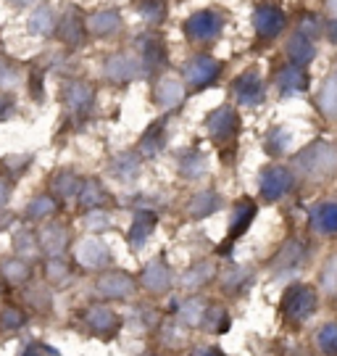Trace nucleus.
Returning <instances> with one entry per match:
<instances>
[{
    "instance_id": "a878e982",
    "label": "nucleus",
    "mask_w": 337,
    "mask_h": 356,
    "mask_svg": "<svg viewBox=\"0 0 337 356\" xmlns=\"http://www.w3.org/2000/svg\"><path fill=\"white\" fill-rule=\"evenodd\" d=\"M179 322L182 325H190V327H195V325H200L203 322V314H206V304L200 301V298H190V301H185V304L179 306Z\"/></svg>"
},
{
    "instance_id": "58836bf2",
    "label": "nucleus",
    "mask_w": 337,
    "mask_h": 356,
    "mask_svg": "<svg viewBox=\"0 0 337 356\" xmlns=\"http://www.w3.org/2000/svg\"><path fill=\"white\" fill-rule=\"evenodd\" d=\"M322 111L327 116H337V79H327V85L322 88Z\"/></svg>"
},
{
    "instance_id": "20e7f679",
    "label": "nucleus",
    "mask_w": 337,
    "mask_h": 356,
    "mask_svg": "<svg viewBox=\"0 0 337 356\" xmlns=\"http://www.w3.org/2000/svg\"><path fill=\"white\" fill-rule=\"evenodd\" d=\"M76 261L88 269H100L111 261V251L98 238H85L76 243Z\"/></svg>"
},
{
    "instance_id": "5701e85b",
    "label": "nucleus",
    "mask_w": 337,
    "mask_h": 356,
    "mask_svg": "<svg viewBox=\"0 0 337 356\" xmlns=\"http://www.w3.org/2000/svg\"><path fill=\"white\" fill-rule=\"evenodd\" d=\"M313 227L322 232H337V204L327 201L313 211Z\"/></svg>"
},
{
    "instance_id": "4c0bfd02",
    "label": "nucleus",
    "mask_w": 337,
    "mask_h": 356,
    "mask_svg": "<svg viewBox=\"0 0 337 356\" xmlns=\"http://www.w3.org/2000/svg\"><path fill=\"white\" fill-rule=\"evenodd\" d=\"M213 267L208 264V261H200V264H195L192 269H188V275L182 277V285H188V288H198V285H203V282L211 277Z\"/></svg>"
},
{
    "instance_id": "c756f323",
    "label": "nucleus",
    "mask_w": 337,
    "mask_h": 356,
    "mask_svg": "<svg viewBox=\"0 0 337 356\" xmlns=\"http://www.w3.org/2000/svg\"><path fill=\"white\" fill-rule=\"evenodd\" d=\"M61 38L66 40L69 45H79V42L85 40V24H82V19H76V16H63Z\"/></svg>"
},
{
    "instance_id": "8fccbe9b",
    "label": "nucleus",
    "mask_w": 337,
    "mask_h": 356,
    "mask_svg": "<svg viewBox=\"0 0 337 356\" xmlns=\"http://www.w3.org/2000/svg\"><path fill=\"white\" fill-rule=\"evenodd\" d=\"M13 6H29V3H32V0H11Z\"/></svg>"
},
{
    "instance_id": "4be33fe9",
    "label": "nucleus",
    "mask_w": 337,
    "mask_h": 356,
    "mask_svg": "<svg viewBox=\"0 0 337 356\" xmlns=\"http://www.w3.org/2000/svg\"><path fill=\"white\" fill-rule=\"evenodd\" d=\"M119 24H122V19H119L116 11H98L88 19V29L92 35H100V38L103 35H113L119 29Z\"/></svg>"
},
{
    "instance_id": "7ed1b4c3",
    "label": "nucleus",
    "mask_w": 337,
    "mask_h": 356,
    "mask_svg": "<svg viewBox=\"0 0 337 356\" xmlns=\"http://www.w3.org/2000/svg\"><path fill=\"white\" fill-rule=\"evenodd\" d=\"M185 32H188L190 40L206 42V40H213L222 32V19H219V13H213V11H198L188 19Z\"/></svg>"
},
{
    "instance_id": "b1692460",
    "label": "nucleus",
    "mask_w": 337,
    "mask_h": 356,
    "mask_svg": "<svg viewBox=\"0 0 337 356\" xmlns=\"http://www.w3.org/2000/svg\"><path fill=\"white\" fill-rule=\"evenodd\" d=\"M142 58L148 69H156L166 61V48H163L161 38H142Z\"/></svg>"
},
{
    "instance_id": "39448f33",
    "label": "nucleus",
    "mask_w": 337,
    "mask_h": 356,
    "mask_svg": "<svg viewBox=\"0 0 337 356\" xmlns=\"http://www.w3.org/2000/svg\"><path fill=\"white\" fill-rule=\"evenodd\" d=\"M219 72H222V66H219L216 58H211V56H195L188 64V69H185V76H188V82L192 88H206V85H211L213 79L219 76Z\"/></svg>"
},
{
    "instance_id": "423d86ee",
    "label": "nucleus",
    "mask_w": 337,
    "mask_h": 356,
    "mask_svg": "<svg viewBox=\"0 0 337 356\" xmlns=\"http://www.w3.org/2000/svg\"><path fill=\"white\" fill-rule=\"evenodd\" d=\"M206 127H208V135H211L216 143H227L238 132V114H235L229 106H222V108H216V111L208 116Z\"/></svg>"
},
{
    "instance_id": "9d476101",
    "label": "nucleus",
    "mask_w": 337,
    "mask_h": 356,
    "mask_svg": "<svg viewBox=\"0 0 337 356\" xmlns=\"http://www.w3.org/2000/svg\"><path fill=\"white\" fill-rule=\"evenodd\" d=\"M85 319H88L90 330L103 335V338H108L113 332L119 330V317H116V312H111L108 306H90L88 312H85Z\"/></svg>"
},
{
    "instance_id": "4468645a",
    "label": "nucleus",
    "mask_w": 337,
    "mask_h": 356,
    "mask_svg": "<svg viewBox=\"0 0 337 356\" xmlns=\"http://www.w3.org/2000/svg\"><path fill=\"white\" fill-rule=\"evenodd\" d=\"M40 241V248H42V254H48L50 259H61L63 256V248H66V229H63V225H45V227L40 229L38 235Z\"/></svg>"
},
{
    "instance_id": "473e14b6",
    "label": "nucleus",
    "mask_w": 337,
    "mask_h": 356,
    "mask_svg": "<svg viewBox=\"0 0 337 356\" xmlns=\"http://www.w3.org/2000/svg\"><path fill=\"white\" fill-rule=\"evenodd\" d=\"M16 251H19V259L24 256V259H35L40 254V241L29 232V229H22V232H16Z\"/></svg>"
},
{
    "instance_id": "3c124183",
    "label": "nucleus",
    "mask_w": 337,
    "mask_h": 356,
    "mask_svg": "<svg viewBox=\"0 0 337 356\" xmlns=\"http://www.w3.org/2000/svg\"><path fill=\"white\" fill-rule=\"evenodd\" d=\"M145 356H156V354H145Z\"/></svg>"
},
{
    "instance_id": "0eeeda50",
    "label": "nucleus",
    "mask_w": 337,
    "mask_h": 356,
    "mask_svg": "<svg viewBox=\"0 0 337 356\" xmlns=\"http://www.w3.org/2000/svg\"><path fill=\"white\" fill-rule=\"evenodd\" d=\"M103 72H106V76L111 79V82H132V79H138L140 76V64L135 56H126V53H116V56H111L108 61H106V66H103Z\"/></svg>"
},
{
    "instance_id": "ea45409f",
    "label": "nucleus",
    "mask_w": 337,
    "mask_h": 356,
    "mask_svg": "<svg viewBox=\"0 0 337 356\" xmlns=\"http://www.w3.org/2000/svg\"><path fill=\"white\" fill-rule=\"evenodd\" d=\"M140 13H142L148 22L158 24V22H163V16H166V3H163V0H142V3H140Z\"/></svg>"
},
{
    "instance_id": "49530a36",
    "label": "nucleus",
    "mask_w": 337,
    "mask_h": 356,
    "mask_svg": "<svg viewBox=\"0 0 337 356\" xmlns=\"http://www.w3.org/2000/svg\"><path fill=\"white\" fill-rule=\"evenodd\" d=\"M8 195H11V185H8V179L6 177H0V206H6Z\"/></svg>"
},
{
    "instance_id": "79ce46f5",
    "label": "nucleus",
    "mask_w": 337,
    "mask_h": 356,
    "mask_svg": "<svg viewBox=\"0 0 337 356\" xmlns=\"http://www.w3.org/2000/svg\"><path fill=\"white\" fill-rule=\"evenodd\" d=\"M48 277L53 282H61L69 277V267H66V261L63 259H50L48 261Z\"/></svg>"
},
{
    "instance_id": "6e6552de",
    "label": "nucleus",
    "mask_w": 337,
    "mask_h": 356,
    "mask_svg": "<svg viewBox=\"0 0 337 356\" xmlns=\"http://www.w3.org/2000/svg\"><path fill=\"white\" fill-rule=\"evenodd\" d=\"M253 26L261 38H277L285 26V13L274 8V6H258L256 13H253Z\"/></svg>"
},
{
    "instance_id": "6ab92c4d",
    "label": "nucleus",
    "mask_w": 337,
    "mask_h": 356,
    "mask_svg": "<svg viewBox=\"0 0 337 356\" xmlns=\"http://www.w3.org/2000/svg\"><path fill=\"white\" fill-rule=\"evenodd\" d=\"M153 227H156V214H153V211H138L132 227H129V243H132L135 248H140V245L150 238Z\"/></svg>"
},
{
    "instance_id": "bb28decb",
    "label": "nucleus",
    "mask_w": 337,
    "mask_h": 356,
    "mask_svg": "<svg viewBox=\"0 0 337 356\" xmlns=\"http://www.w3.org/2000/svg\"><path fill=\"white\" fill-rule=\"evenodd\" d=\"M82 185L85 182H79V177H76L74 172H58L53 177V191L58 193V195H63V198H72L76 191H82Z\"/></svg>"
},
{
    "instance_id": "72a5a7b5",
    "label": "nucleus",
    "mask_w": 337,
    "mask_h": 356,
    "mask_svg": "<svg viewBox=\"0 0 337 356\" xmlns=\"http://www.w3.org/2000/svg\"><path fill=\"white\" fill-rule=\"evenodd\" d=\"M26 322L24 312L22 309H13V306H6L3 312H0V332H13L19 330L22 325Z\"/></svg>"
},
{
    "instance_id": "c9c22d12",
    "label": "nucleus",
    "mask_w": 337,
    "mask_h": 356,
    "mask_svg": "<svg viewBox=\"0 0 337 356\" xmlns=\"http://www.w3.org/2000/svg\"><path fill=\"white\" fill-rule=\"evenodd\" d=\"M56 211V201L50 198V195H38L32 204L26 206V216L29 219H45Z\"/></svg>"
},
{
    "instance_id": "a211bd4d",
    "label": "nucleus",
    "mask_w": 337,
    "mask_h": 356,
    "mask_svg": "<svg viewBox=\"0 0 337 356\" xmlns=\"http://www.w3.org/2000/svg\"><path fill=\"white\" fill-rule=\"evenodd\" d=\"M277 85H279L282 92H300V90H306V85H309V76L303 72V66L290 64L277 74Z\"/></svg>"
},
{
    "instance_id": "de8ad7c7",
    "label": "nucleus",
    "mask_w": 337,
    "mask_h": 356,
    "mask_svg": "<svg viewBox=\"0 0 337 356\" xmlns=\"http://www.w3.org/2000/svg\"><path fill=\"white\" fill-rule=\"evenodd\" d=\"M192 356H224L222 348H216V346H206V348H198Z\"/></svg>"
},
{
    "instance_id": "ddd939ff",
    "label": "nucleus",
    "mask_w": 337,
    "mask_h": 356,
    "mask_svg": "<svg viewBox=\"0 0 337 356\" xmlns=\"http://www.w3.org/2000/svg\"><path fill=\"white\" fill-rule=\"evenodd\" d=\"M92 98H95V90L90 88L88 82H69L66 90H63V101L69 106V111H74L79 116L90 111Z\"/></svg>"
},
{
    "instance_id": "aec40b11",
    "label": "nucleus",
    "mask_w": 337,
    "mask_h": 356,
    "mask_svg": "<svg viewBox=\"0 0 337 356\" xmlns=\"http://www.w3.org/2000/svg\"><path fill=\"white\" fill-rule=\"evenodd\" d=\"M79 204H82V209H88V211L103 209V206L108 204V193L100 188L98 179H88L82 185V191H79Z\"/></svg>"
},
{
    "instance_id": "412c9836",
    "label": "nucleus",
    "mask_w": 337,
    "mask_h": 356,
    "mask_svg": "<svg viewBox=\"0 0 337 356\" xmlns=\"http://www.w3.org/2000/svg\"><path fill=\"white\" fill-rule=\"evenodd\" d=\"M216 209H222V195H219V193H211V191L198 193V195H195V198L188 204L190 216H195V219L213 214Z\"/></svg>"
},
{
    "instance_id": "f704fd0d",
    "label": "nucleus",
    "mask_w": 337,
    "mask_h": 356,
    "mask_svg": "<svg viewBox=\"0 0 337 356\" xmlns=\"http://www.w3.org/2000/svg\"><path fill=\"white\" fill-rule=\"evenodd\" d=\"M316 343L324 354H337V322H327L324 327L316 332Z\"/></svg>"
},
{
    "instance_id": "a18cd8bd",
    "label": "nucleus",
    "mask_w": 337,
    "mask_h": 356,
    "mask_svg": "<svg viewBox=\"0 0 337 356\" xmlns=\"http://www.w3.org/2000/svg\"><path fill=\"white\" fill-rule=\"evenodd\" d=\"M16 85V74L13 69H8V64L0 58V88H13Z\"/></svg>"
},
{
    "instance_id": "e433bc0d",
    "label": "nucleus",
    "mask_w": 337,
    "mask_h": 356,
    "mask_svg": "<svg viewBox=\"0 0 337 356\" xmlns=\"http://www.w3.org/2000/svg\"><path fill=\"white\" fill-rule=\"evenodd\" d=\"M179 172L190 179L200 177V175L206 172V159H203L200 153H190V156H185V159L179 161Z\"/></svg>"
},
{
    "instance_id": "a19ab883",
    "label": "nucleus",
    "mask_w": 337,
    "mask_h": 356,
    "mask_svg": "<svg viewBox=\"0 0 337 356\" xmlns=\"http://www.w3.org/2000/svg\"><path fill=\"white\" fill-rule=\"evenodd\" d=\"M108 225H111V219H108V214H106L103 209H95V211H88V214H85V227L88 229L100 232V229H106Z\"/></svg>"
},
{
    "instance_id": "9b49d317",
    "label": "nucleus",
    "mask_w": 337,
    "mask_h": 356,
    "mask_svg": "<svg viewBox=\"0 0 337 356\" xmlns=\"http://www.w3.org/2000/svg\"><path fill=\"white\" fill-rule=\"evenodd\" d=\"M98 291L106 298H126L135 293V280L124 272H108L98 280Z\"/></svg>"
},
{
    "instance_id": "7c9ffc66",
    "label": "nucleus",
    "mask_w": 337,
    "mask_h": 356,
    "mask_svg": "<svg viewBox=\"0 0 337 356\" xmlns=\"http://www.w3.org/2000/svg\"><path fill=\"white\" fill-rule=\"evenodd\" d=\"M138 172H140V161L135 153H122V156L113 161V175H116V177L132 179V177H138Z\"/></svg>"
},
{
    "instance_id": "09e8293b",
    "label": "nucleus",
    "mask_w": 337,
    "mask_h": 356,
    "mask_svg": "<svg viewBox=\"0 0 337 356\" xmlns=\"http://www.w3.org/2000/svg\"><path fill=\"white\" fill-rule=\"evenodd\" d=\"M327 29H329V40H332V42H337V19H332Z\"/></svg>"
},
{
    "instance_id": "f257e3e1",
    "label": "nucleus",
    "mask_w": 337,
    "mask_h": 356,
    "mask_svg": "<svg viewBox=\"0 0 337 356\" xmlns=\"http://www.w3.org/2000/svg\"><path fill=\"white\" fill-rule=\"evenodd\" d=\"M285 314L290 319H309L316 312V293L309 285H293L285 293Z\"/></svg>"
},
{
    "instance_id": "37998d69",
    "label": "nucleus",
    "mask_w": 337,
    "mask_h": 356,
    "mask_svg": "<svg viewBox=\"0 0 337 356\" xmlns=\"http://www.w3.org/2000/svg\"><path fill=\"white\" fill-rule=\"evenodd\" d=\"M322 282L329 293H337V259H332L324 267V275H322Z\"/></svg>"
},
{
    "instance_id": "dca6fc26",
    "label": "nucleus",
    "mask_w": 337,
    "mask_h": 356,
    "mask_svg": "<svg viewBox=\"0 0 337 356\" xmlns=\"http://www.w3.org/2000/svg\"><path fill=\"white\" fill-rule=\"evenodd\" d=\"M253 216H256V204H253L250 198H243V201L235 206V211H232V222H229V241H238L240 235L250 227Z\"/></svg>"
},
{
    "instance_id": "393cba45",
    "label": "nucleus",
    "mask_w": 337,
    "mask_h": 356,
    "mask_svg": "<svg viewBox=\"0 0 337 356\" xmlns=\"http://www.w3.org/2000/svg\"><path fill=\"white\" fill-rule=\"evenodd\" d=\"M306 259V251H303V245H300L298 241L288 243L285 248H282V254L277 256V269H285V272H290V269L300 267V261Z\"/></svg>"
},
{
    "instance_id": "c03bdc74",
    "label": "nucleus",
    "mask_w": 337,
    "mask_h": 356,
    "mask_svg": "<svg viewBox=\"0 0 337 356\" xmlns=\"http://www.w3.org/2000/svg\"><path fill=\"white\" fill-rule=\"evenodd\" d=\"M19 356H58V351L45 343H29L22 348V354Z\"/></svg>"
},
{
    "instance_id": "cd10ccee",
    "label": "nucleus",
    "mask_w": 337,
    "mask_h": 356,
    "mask_svg": "<svg viewBox=\"0 0 337 356\" xmlns=\"http://www.w3.org/2000/svg\"><path fill=\"white\" fill-rule=\"evenodd\" d=\"M0 272H3V277L11 280L13 285H22V282L29 280V267H26V261H22V259H6V261L0 264Z\"/></svg>"
},
{
    "instance_id": "2f4dec72",
    "label": "nucleus",
    "mask_w": 337,
    "mask_h": 356,
    "mask_svg": "<svg viewBox=\"0 0 337 356\" xmlns=\"http://www.w3.org/2000/svg\"><path fill=\"white\" fill-rule=\"evenodd\" d=\"M53 26H56V19H53V11L50 8H38V11L32 13V19H29V32H35V35H50L53 32Z\"/></svg>"
},
{
    "instance_id": "2eb2a0df",
    "label": "nucleus",
    "mask_w": 337,
    "mask_h": 356,
    "mask_svg": "<svg viewBox=\"0 0 337 356\" xmlns=\"http://www.w3.org/2000/svg\"><path fill=\"white\" fill-rule=\"evenodd\" d=\"M142 285H145L150 293L169 291V285H172V272H169V267L163 264L161 259L150 261L148 267L142 269Z\"/></svg>"
},
{
    "instance_id": "f03ea898",
    "label": "nucleus",
    "mask_w": 337,
    "mask_h": 356,
    "mask_svg": "<svg viewBox=\"0 0 337 356\" xmlns=\"http://www.w3.org/2000/svg\"><path fill=\"white\" fill-rule=\"evenodd\" d=\"M293 188V175L285 166H269L261 172V195L266 201H279Z\"/></svg>"
},
{
    "instance_id": "c85d7f7f",
    "label": "nucleus",
    "mask_w": 337,
    "mask_h": 356,
    "mask_svg": "<svg viewBox=\"0 0 337 356\" xmlns=\"http://www.w3.org/2000/svg\"><path fill=\"white\" fill-rule=\"evenodd\" d=\"M163 140H166V138H163V124L161 122H156V124L142 135V140H140V151L145 153V156H156V153L163 148Z\"/></svg>"
},
{
    "instance_id": "f3484780",
    "label": "nucleus",
    "mask_w": 337,
    "mask_h": 356,
    "mask_svg": "<svg viewBox=\"0 0 337 356\" xmlns=\"http://www.w3.org/2000/svg\"><path fill=\"white\" fill-rule=\"evenodd\" d=\"M288 56L290 61L295 66H306L309 61H311L313 56H316V48H313V42L309 35H293L288 42Z\"/></svg>"
},
{
    "instance_id": "f8f14e48",
    "label": "nucleus",
    "mask_w": 337,
    "mask_h": 356,
    "mask_svg": "<svg viewBox=\"0 0 337 356\" xmlns=\"http://www.w3.org/2000/svg\"><path fill=\"white\" fill-rule=\"evenodd\" d=\"M235 95L245 106H258L263 101V82L256 72H245L235 79Z\"/></svg>"
},
{
    "instance_id": "1a4fd4ad",
    "label": "nucleus",
    "mask_w": 337,
    "mask_h": 356,
    "mask_svg": "<svg viewBox=\"0 0 337 356\" xmlns=\"http://www.w3.org/2000/svg\"><path fill=\"white\" fill-rule=\"evenodd\" d=\"M185 98V85L176 79V76H161L156 82L153 90V101L158 103L161 108H176Z\"/></svg>"
}]
</instances>
